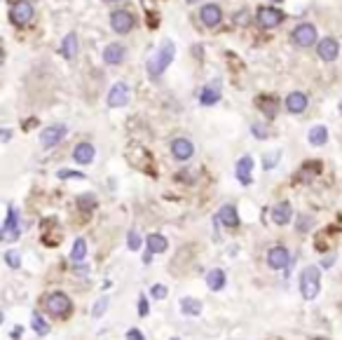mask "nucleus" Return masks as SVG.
<instances>
[{
	"label": "nucleus",
	"instance_id": "4",
	"mask_svg": "<svg viewBox=\"0 0 342 340\" xmlns=\"http://www.w3.org/2000/svg\"><path fill=\"white\" fill-rule=\"evenodd\" d=\"M291 38H293V42L298 47H312V45H316V38H319V33H316V26L314 24H298V26L293 28V33H291Z\"/></svg>",
	"mask_w": 342,
	"mask_h": 340
},
{
	"label": "nucleus",
	"instance_id": "10",
	"mask_svg": "<svg viewBox=\"0 0 342 340\" xmlns=\"http://www.w3.org/2000/svg\"><path fill=\"white\" fill-rule=\"evenodd\" d=\"M68 129L63 124H52V127H45L42 134H40V143L42 148H54L56 143H61V139L66 136Z\"/></svg>",
	"mask_w": 342,
	"mask_h": 340
},
{
	"label": "nucleus",
	"instance_id": "31",
	"mask_svg": "<svg viewBox=\"0 0 342 340\" xmlns=\"http://www.w3.org/2000/svg\"><path fill=\"white\" fill-rule=\"evenodd\" d=\"M5 261H7V265H10L12 270H19V268H22V256H19L17 251H7V253H5Z\"/></svg>",
	"mask_w": 342,
	"mask_h": 340
},
{
	"label": "nucleus",
	"instance_id": "34",
	"mask_svg": "<svg viewBox=\"0 0 342 340\" xmlns=\"http://www.w3.org/2000/svg\"><path fill=\"white\" fill-rule=\"evenodd\" d=\"M150 312V305H148V298L143 293L138 295V317H148Z\"/></svg>",
	"mask_w": 342,
	"mask_h": 340
},
{
	"label": "nucleus",
	"instance_id": "38",
	"mask_svg": "<svg viewBox=\"0 0 342 340\" xmlns=\"http://www.w3.org/2000/svg\"><path fill=\"white\" fill-rule=\"evenodd\" d=\"M127 340H145V335L141 333L138 329H129L127 331Z\"/></svg>",
	"mask_w": 342,
	"mask_h": 340
},
{
	"label": "nucleus",
	"instance_id": "22",
	"mask_svg": "<svg viewBox=\"0 0 342 340\" xmlns=\"http://www.w3.org/2000/svg\"><path fill=\"white\" fill-rule=\"evenodd\" d=\"M5 232L10 240H17L19 237V214L14 206H10L7 209V223H5Z\"/></svg>",
	"mask_w": 342,
	"mask_h": 340
},
{
	"label": "nucleus",
	"instance_id": "48",
	"mask_svg": "<svg viewBox=\"0 0 342 340\" xmlns=\"http://www.w3.org/2000/svg\"><path fill=\"white\" fill-rule=\"evenodd\" d=\"M272 3H282V0H272Z\"/></svg>",
	"mask_w": 342,
	"mask_h": 340
},
{
	"label": "nucleus",
	"instance_id": "16",
	"mask_svg": "<svg viewBox=\"0 0 342 340\" xmlns=\"http://www.w3.org/2000/svg\"><path fill=\"white\" fill-rule=\"evenodd\" d=\"M291 218H293V206H291V202H279V204L272 206V221H274L276 225L291 223Z\"/></svg>",
	"mask_w": 342,
	"mask_h": 340
},
{
	"label": "nucleus",
	"instance_id": "27",
	"mask_svg": "<svg viewBox=\"0 0 342 340\" xmlns=\"http://www.w3.org/2000/svg\"><path fill=\"white\" fill-rule=\"evenodd\" d=\"M61 52H63L66 59H73V56L77 54V35L75 33H68L66 38H63V42H61Z\"/></svg>",
	"mask_w": 342,
	"mask_h": 340
},
{
	"label": "nucleus",
	"instance_id": "24",
	"mask_svg": "<svg viewBox=\"0 0 342 340\" xmlns=\"http://www.w3.org/2000/svg\"><path fill=\"white\" fill-rule=\"evenodd\" d=\"M307 139H309V143L312 145H326V141H328V129L324 127V124H314V127L309 129V134H307Z\"/></svg>",
	"mask_w": 342,
	"mask_h": 340
},
{
	"label": "nucleus",
	"instance_id": "45",
	"mask_svg": "<svg viewBox=\"0 0 342 340\" xmlns=\"http://www.w3.org/2000/svg\"><path fill=\"white\" fill-rule=\"evenodd\" d=\"M3 59H5V52L0 50V63H3Z\"/></svg>",
	"mask_w": 342,
	"mask_h": 340
},
{
	"label": "nucleus",
	"instance_id": "12",
	"mask_svg": "<svg viewBox=\"0 0 342 340\" xmlns=\"http://www.w3.org/2000/svg\"><path fill=\"white\" fill-rule=\"evenodd\" d=\"M171 155L176 157L178 162H188L190 157L195 155V145H193V141L190 139H174L171 141Z\"/></svg>",
	"mask_w": 342,
	"mask_h": 340
},
{
	"label": "nucleus",
	"instance_id": "47",
	"mask_svg": "<svg viewBox=\"0 0 342 340\" xmlns=\"http://www.w3.org/2000/svg\"><path fill=\"white\" fill-rule=\"evenodd\" d=\"M3 240H5V235H3V230H0V242H3Z\"/></svg>",
	"mask_w": 342,
	"mask_h": 340
},
{
	"label": "nucleus",
	"instance_id": "14",
	"mask_svg": "<svg viewBox=\"0 0 342 340\" xmlns=\"http://www.w3.org/2000/svg\"><path fill=\"white\" fill-rule=\"evenodd\" d=\"M307 94L305 92H291V94L286 96V101H284V106H286L288 113H293V115H300V113L307 111Z\"/></svg>",
	"mask_w": 342,
	"mask_h": 340
},
{
	"label": "nucleus",
	"instance_id": "7",
	"mask_svg": "<svg viewBox=\"0 0 342 340\" xmlns=\"http://www.w3.org/2000/svg\"><path fill=\"white\" fill-rule=\"evenodd\" d=\"M105 103H108V108H122L129 103V84L124 82H115L111 87V92H108V96H105Z\"/></svg>",
	"mask_w": 342,
	"mask_h": 340
},
{
	"label": "nucleus",
	"instance_id": "5",
	"mask_svg": "<svg viewBox=\"0 0 342 340\" xmlns=\"http://www.w3.org/2000/svg\"><path fill=\"white\" fill-rule=\"evenodd\" d=\"M284 17L286 14L276 7H258V12H255V22L260 28H276L284 22Z\"/></svg>",
	"mask_w": 342,
	"mask_h": 340
},
{
	"label": "nucleus",
	"instance_id": "6",
	"mask_svg": "<svg viewBox=\"0 0 342 340\" xmlns=\"http://www.w3.org/2000/svg\"><path fill=\"white\" fill-rule=\"evenodd\" d=\"M111 26L115 33L127 35L129 31L134 28V14L129 10H115L111 12Z\"/></svg>",
	"mask_w": 342,
	"mask_h": 340
},
{
	"label": "nucleus",
	"instance_id": "8",
	"mask_svg": "<svg viewBox=\"0 0 342 340\" xmlns=\"http://www.w3.org/2000/svg\"><path fill=\"white\" fill-rule=\"evenodd\" d=\"M316 54H319V59H321V61H326V63L335 61L337 54H340V45H337V40L331 38V35L324 38V40H319V42H316Z\"/></svg>",
	"mask_w": 342,
	"mask_h": 340
},
{
	"label": "nucleus",
	"instance_id": "30",
	"mask_svg": "<svg viewBox=\"0 0 342 340\" xmlns=\"http://www.w3.org/2000/svg\"><path fill=\"white\" fill-rule=\"evenodd\" d=\"M77 206H80L82 211H87V209H94V206H96V197H94V195H82V197H77Z\"/></svg>",
	"mask_w": 342,
	"mask_h": 340
},
{
	"label": "nucleus",
	"instance_id": "26",
	"mask_svg": "<svg viewBox=\"0 0 342 340\" xmlns=\"http://www.w3.org/2000/svg\"><path fill=\"white\" fill-rule=\"evenodd\" d=\"M87 258V242L82 240V237H77L75 242H73V249H71V261L73 263H80Z\"/></svg>",
	"mask_w": 342,
	"mask_h": 340
},
{
	"label": "nucleus",
	"instance_id": "42",
	"mask_svg": "<svg viewBox=\"0 0 342 340\" xmlns=\"http://www.w3.org/2000/svg\"><path fill=\"white\" fill-rule=\"evenodd\" d=\"M234 22H237V24H246V10L237 12V17H234Z\"/></svg>",
	"mask_w": 342,
	"mask_h": 340
},
{
	"label": "nucleus",
	"instance_id": "3",
	"mask_svg": "<svg viewBox=\"0 0 342 340\" xmlns=\"http://www.w3.org/2000/svg\"><path fill=\"white\" fill-rule=\"evenodd\" d=\"M45 307H47V312L54 314V317H66L73 310V301L63 293V291H54V293H50L45 298Z\"/></svg>",
	"mask_w": 342,
	"mask_h": 340
},
{
	"label": "nucleus",
	"instance_id": "44",
	"mask_svg": "<svg viewBox=\"0 0 342 340\" xmlns=\"http://www.w3.org/2000/svg\"><path fill=\"white\" fill-rule=\"evenodd\" d=\"M150 261H153V253H150V251H148V253H145V256H143V263H145V265H148Z\"/></svg>",
	"mask_w": 342,
	"mask_h": 340
},
{
	"label": "nucleus",
	"instance_id": "9",
	"mask_svg": "<svg viewBox=\"0 0 342 340\" xmlns=\"http://www.w3.org/2000/svg\"><path fill=\"white\" fill-rule=\"evenodd\" d=\"M288 263H291V251L286 246H272L267 251V265L272 270H284L288 268Z\"/></svg>",
	"mask_w": 342,
	"mask_h": 340
},
{
	"label": "nucleus",
	"instance_id": "2",
	"mask_svg": "<svg viewBox=\"0 0 342 340\" xmlns=\"http://www.w3.org/2000/svg\"><path fill=\"white\" fill-rule=\"evenodd\" d=\"M174 52H176L174 42L166 40V42H162L160 52H157L155 56H150V59H148V73L153 75V78H160L162 73L166 71V66H169L171 59H174Z\"/></svg>",
	"mask_w": 342,
	"mask_h": 340
},
{
	"label": "nucleus",
	"instance_id": "49",
	"mask_svg": "<svg viewBox=\"0 0 342 340\" xmlns=\"http://www.w3.org/2000/svg\"><path fill=\"white\" fill-rule=\"evenodd\" d=\"M314 340H326V338H314Z\"/></svg>",
	"mask_w": 342,
	"mask_h": 340
},
{
	"label": "nucleus",
	"instance_id": "32",
	"mask_svg": "<svg viewBox=\"0 0 342 340\" xmlns=\"http://www.w3.org/2000/svg\"><path fill=\"white\" fill-rule=\"evenodd\" d=\"M108 303H111V301H108L105 295H103V298H99V301H96V305H94V310H92V317L99 319L101 314H103L105 310H108Z\"/></svg>",
	"mask_w": 342,
	"mask_h": 340
},
{
	"label": "nucleus",
	"instance_id": "40",
	"mask_svg": "<svg viewBox=\"0 0 342 340\" xmlns=\"http://www.w3.org/2000/svg\"><path fill=\"white\" fill-rule=\"evenodd\" d=\"M276 160H279V153H274V155H267V157H265V169H272V167H274Z\"/></svg>",
	"mask_w": 342,
	"mask_h": 340
},
{
	"label": "nucleus",
	"instance_id": "15",
	"mask_svg": "<svg viewBox=\"0 0 342 340\" xmlns=\"http://www.w3.org/2000/svg\"><path fill=\"white\" fill-rule=\"evenodd\" d=\"M124 56H127L124 45H120V42H111V45H105L103 61L108 63V66H117V63H122V61H124Z\"/></svg>",
	"mask_w": 342,
	"mask_h": 340
},
{
	"label": "nucleus",
	"instance_id": "17",
	"mask_svg": "<svg viewBox=\"0 0 342 340\" xmlns=\"http://www.w3.org/2000/svg\"><path fill=\"white\" fill-rule=\"evenodd\" d=\"M251 172H253V157L244 155L242 160L237 162V179H239V183H242V185H251V181H253Z\"/></svg>",
	"mask_w": 342,
	"mask_h": 340
},
{
	"label": "nucleus",
	"instance_id": "29",
	"mask_svg": "<svg viewBox=\"0 0 342 340\" xmlns=\"http://www.w3.org/2000/svg\"><path fill=\"white\" fill-rule=\"evenodd\" d=\"M31 329H33L38 335H47V333H50V326H47V322H45L42 314H38V312H33V317H31Z\"/></svg>",
	"mask_w": 342,
	"mask_h": 340
},
{
	"label": "nucleus",
	"instance_id": "43",
	"mask_svg": "<svg viewBox=\"0 0 342 340\" xmlns=\"http://www.w3.org/2000/svg\"><path fill=\"white\" fill-rule=\"evenodd\" d=\"M10 335H12V338H14V340H17V338H22V329H14Z\"/></svg>",
	"mask_w": 342,
	"mask_h": 340
},
{
	"label": "nucleus",
	"instance_id": "37",
	"mask_svg": "<svg viewBox=\"0 0 342 340\" xmlns=\"http://www.w3.org/2000/svg\"><path fill=\"white\" fill-rule=\"evenodd\" d=\"M251 132H253L255 139H267V129L263 127V124H253V127H251Z\"/></svg>",
	"mask_w": 342,
	"mask_h": 340
},
{
	"label": "nucleus",
	"instance_id": "41",
	"mask_svg": "<svg viewBox=\"0 0 342 340\" xmlns=\"http://www.w3.org/2000/svg\"><path fill=\"white\" fill-rule=\"evenodd\" d=\"M312 225V218L309 216H300V225H298V230H305V228H309Z\"/></svg>",
	"mask_w": 342,
	"mask_h": 340
},
{
	"label": "nucleus",
	"instance_id": "19",
	"mask_svg": "<svg viewBox=\"0 0 342 340\" xmlns=\"http://www.w3.org/2000/svg\"><path fill=\"white\" fill-rule=\"evenodd\" d=\"M94 155H96V151L92 143H77L75 151H73V160H75L77 164H92Z\"/></svg>",
	"mask_w": 342,
	"mask_h": 340
},
{
	"label": "nucleus",
	"instance_id": "35",
	"mask_svg": "<svg viewBox=\"0 0 342 340\" xmlns=\"http://www.w3.org/2000/svg\"><path fill=\"white\" fill-rule=\"evenodd\" d=\"M127 246H129L132 251H138V249H141V237H138V232H134V230L129 232V237H127Z\"/></svg>",
	"mask_w": 342,
	"mask_h": 340
},
{
	"label": "nucleus",
	"instance_id": "33",
	"mask_svg": "<svg viewBox=\"0 0 342 340\" xmlns=\"http://www.w3.org/2000/svg\"><path fill=\"white\" fill-rule=\"evenodd\" d=\"M166 293H169V289L164 284H153V289H150V295H153L155 301H164Z\"/></svg>",
	"mask_w": 342,
	"mask_h": 340
},
{
	"label": "nucleus",
	"instance_id": "1",
	"mask_svg": "<svg viewBox=\"0 0 342 340\" xmlns=\"http://www.w3.org/2000/svg\"><path fill=\"white\" fill-rule=\"evenodd\" d=\"M321 291V270L316 265H307L300 272V293L305 301H314Z\"/></svg>",
	"mask_w": 342,
	"mask_h": 340
},
{
	"label": "nucleus",
	"instance_id": "23",
	"mask_svg": "<svg viewBox=\"0 0 342 340\" xmlns=\"http://www.w3.org/2000/svg\"><path fill=\"white\" fill-rule=\"evenodd\" d=\"M181 312L188 314V317H199L202 314V303L197 301V298H190V295H185V298H181Z\"/></svg>",
	"mask_w": 342,
	"mask_h": 340
},
{
	"label": "nucleus",
	"instance_id": "28",
	"mask_svg": "<svg viewBox=\"0 0 342 340\" xmlns=\"http://www.w3.org/2000/svg\"><path fill=\"white\" fill-rule=\"evenodd\" d=\"M258 106H260V111L265 113L267 117H274L276 115V99H274V96H260Z\"/></svg>",
	"mask_w": 342,
	"mask_h": 340
},
{
	"label": "nucleus",
	"instance_id": "50",
	"mask_svg": "<svg viewBox=\"0 0 342 340\" xmlns=\"http://www.w3.org/2000/svg\"><path fill=\"white\" fill-rule=\"evenodd\" d=\"M171 340H178V338H171Z\"/></svg>",
	"mask_w": 342,
	"mask_h": 340
},
{
	"label": "nucleus",
	"instance_id": "18",
	"mask_svg": "<svg viewBox=\"0 0 342 340\" xmlns=\"http://www.w3.org/2000/svg\"><path fill=\"white\" fill-rule=\"evenodd\" d=\"M216 218H218V223L227 225V228H237L239 225V214L232 204H223L221 209H218V216Z\"/></svg>",
	"mask_w": 342,
	"mask_h": 340
},
{
	"label": "nucleus",
	"instance_id": "39",
	"mask_svg": "<svg viewBox=\"0 0 342 340\" xmlns=\"http://www.w3.org/2000/svg\"><path fill=\"white\" fill-rule=\"evenodd\" d=\"M335 253H331V256H324V258H321V268H331V265H333V263H335Z\"/></svg>",
	"mask_w": 342,
	"mask_h": 340
},
{
	"label": "nucleus",
	"instance_id": "25",
	"mask_svg": "<svg viewBox=\"0 0 342 340\" xmlns=\"http://www.w3.org/2000/svg\"><path fill=\"white\" fill-rule=\"evenodd\" d=\"M218 101H221V90L218 87H204L202 94H199V103L202 106H213Z\"/></svg>",
	"mask_w": 342,
	"mask_h": 340
},
{
	"label": "nucleus",
	"instance_id": "46",
	"mask_svg": "<svg viewBox=\"0 0 342 340\" xmlns=\"http://www.w3.org/2000/svg\"><path fill=\"white\" fill-rule=\"evenodd\" d=\"M185 3H188V5H195V3H199V0H185Z\"/></svg>",
	"mask_w": 342,
	"mask_h": 340
},
{
	"label": "nucleus",
	"instance_id": "36",
	"mask_svg": "<svg viewBox=\"0 0 342 340\" xmlns=\"http://www.w3.org/2000/svg\"><path fill=\"white\" fill-rule=\"evenodd\" d=\"M59 179H84V174L82 172H71V169H61Z\"/></svg>",
	"mask_w": 342,
	"mask_h": 340
},
{
	"label": "nucleus",
	"instance_id": "13",
	"mask_svg": "<svg viewBox=\"0 0 342 340\" xmlns=\"http://www.w3.org/2000/svg\"><path fill=\"white\" fill-rule=\"evenodd\" d=\"M33 19V5L28 3V0H19L14 3L12 7V24H17V26H24Z\"/></svg>",
	"mask_w": 342,
	"mask_h": 340
},
{
	"label": "nucleus",
	"instance_id": "21",
	"mask_svg": "<svg viewBox=\"0 0 342 340\" xmlns=\"http://www.w3.org/2000/svg\"><path fill=\"white\" fill-rule=\"evenodd\" d=\"M145 246H148L150 253H164L166 246H169V242H166L164 235L153 232V235H148V237H145Z\"/></svg>",
	"mask_w": 342,
	"mask_h": 340
},
{
	"label": "nucleus",
	"instance_id": "11",
	"mask_svg": "<svg viewBox=\"0 0 342 340\" xmlns=\"http://www.w3.org/2000/svg\"><path fill=\"white\" fill-rule=\"evenodd\" d=\"M199 22L204 24L206 28H216L223 22V10L216 3H209V5H204L199 10Z\"/></svg>",
	"mask_w": 342,
	"mask_h": 340
},
{
	"label": "nucleus",
	"instance_id": "20",
	"mask_svg": "<svg viewBox=\"0 0 342 340\" xmlns=\"http://www.w3.org/2000/svg\"><path fill=\"white\" fill-rule=\"evenodd\" d=\"M225 282H227L225 270L213 268V270H209V272H206V284H209L211 291H223V289H225Z\"/></svg>",
	"mask_w": 342,
	"mask_h": 340
}]
</instances>
